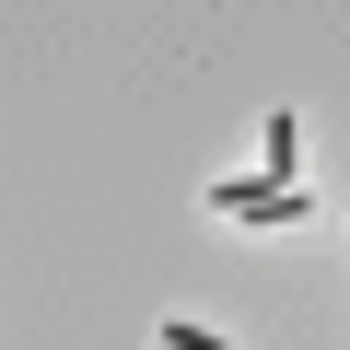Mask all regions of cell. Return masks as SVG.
<instances>
[{"mask_svg":"<svg viewBox=\"0 0 350 350\" xmlns=\"http://www.w3.org/2000/svg\"><path fill=\"white\" fill-rule=\"evenodd\" d=\"M211 211L222 222H315V199H292V175H222Z\"/></svg>","mask_w":350,"mask_h":350,"instance_id":"6da1fadb","label":"cell"},{"mask_svg":"<svg viewBox=\"0 0 350 350\" xmlns=\"http://www.w3.org/2000/svg\"><path fill=\"white\" fill-rule=\"evenodd\" d=\"M163 350H234V338H211V327H187V315H175V327H163Z\"/></svg>","mask_w":350,"mask_h":350,"instance_id":"7a4b0ae2","label":"cell"}]
</instances>
